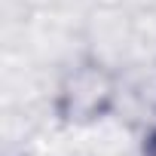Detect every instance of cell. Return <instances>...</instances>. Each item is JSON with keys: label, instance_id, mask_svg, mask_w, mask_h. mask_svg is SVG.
<instances>
[{"label": "cell", "instance_id": "1", "mask_svg": "<svg viewBox=\"0 0 156 156\" xmlns=\"http://www.w3.org/2000/svg\"><path fill=\"white\" fill-rule=\"evenodd\" d=\"M122 98L119 70L98 52L73 55L55 76L49 110L64 129H92L107 122Z\"/></svg>", "mask_w": 156, "mask_h": 156}, {"label": "cell", "instance_id": "2", "mask_svg": "<svg viewBox=\"0 0 156 156\" xmlns=\"http://www.w3.org/2000/svg\"><path fill=\"white\" fill-rule=\"evenodd\" d=\"M138 156H156V119L144 129V135L138 141Z\"/></svg>", "mask_w": 156, "mask_h": 156}]
</instances>
